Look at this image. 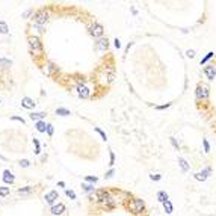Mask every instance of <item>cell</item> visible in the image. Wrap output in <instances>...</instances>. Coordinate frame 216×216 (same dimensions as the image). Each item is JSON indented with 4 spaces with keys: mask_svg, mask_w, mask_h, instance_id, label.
Segmentation results:
<instances>
[{
    "mask_svg": "<svg viewBox=\"0 0 216 216\" xmlns=\"http://www.w3.org/2000/svg\"><path fill=\"white\" fill-rule=\"evenodd\" d=\"M144 209H145V203L142 201V200H133L132 203H130V210L133 212V213H142L144 212Z\"/></svg>",
    "mask_w": 216,
    "mask_h": 216,
    "instance_id": "cell-1",
    "label": "cell"
},
{
    "mask_svg": "<svg viewBox=\"0 0 216 216\" xmlns=\"http://www.w3.org/2000/svg\"><path fill=\"white\" fill-rule=\"evenodd\" d=\"M35 21H36V24H39V26L46 24L47 21H48V14H47L44 9L38 11L36 12V15H35Z\"/></svg>",
    "mask_w": 216,
    "mask_h": 216,
    "instance_id": "cell-2",
    "label": "cell"
},
{
    "mask_svg": "<svg viewBox=\"0 0 216 216\" xmlns=\"http://www.w3.org/2000/svg\"><path fill=\"white\" fill-rule=\"evenodd\" d=\"M195 94H196V98H198V100H205V98L209 97V88H207L205 85H198Z\"/></svg>",
    "mask_w": 216,
    "mask_h": 216,
    "instance_id": "cell-3",
    "label": "cell"
},
{
    "mask_svg": "<svg viewBox=\"0 0 216 216\" xmlns=\"http://www.w3.org/2000/svg\"><path fill=\"white\" fill-rule=\"evenodd\" d=\"M29 46H30V48L34 52H41V48H43V44H41L38 36H30L29 38Z\"/></svg>",
    "mask_w": 216,
    "mask_h": 216,
    "instance_id": "cell-4",
    "label": "cell"
},
{
    "mask_svg": "<svg viewBox=\"0 0 216 216\" xmlns=\"http://www.w3.org/2000/svg\"><path fill=\"white\" fill-rule=\"evenodd\" d=\"M89 30H91V35L92 36H95V38H100V36L103 35V32H104V30H103V26L101 24H98V23L92 24Z\"/></svg>",
    "mask_w": 216,
    "mask_h": 216,
    "instance_id": "cell-5",
    "label": "cell"
},
{
    "mask_svg": "<svg viewBox=\"0 0 216 216\" xmlns=\"http://www.w3.org/2000/svg\"><path fill=\"white\" fill-rule=\"evenodd\" d=\"M97 200H98L100 203H110V201H112L110 195L106 192V191H97Z\"/></svg>",
    "mask_w": 216,
    "mask_h": 216,
    "instance_id": "cell-6",
    "label": "cell"
},
{
    "mask_svg": "<svg viewBox=\"0 0 216 216\" xmlns=\"http://www.w3.org/2000/svg\"><path fill=\"white\" fill-rule=\"evenodd\" d=\"M210 172H212L210 168H205V169L201 171V172H196V174H195V180H198V182H204V180H207V177H209Z\"/></svg>",
    "mask_w": 216,
    "mask_h": 216,
    "instance_id": "cell-7",
    "label": "cell"
},
{
    "mask_svg": "<svg viewBox=\"0 0 216 216\" xmlns=\"http://www.w3.org/2000/svg\"><path fill=\"white\" fill-rule=\"evenodd\" d=\"M204 74L207 76V79L209 80H215L216 77V70L213 65H209V67H205L204 68Z\"/></svg>",
    "mask_w": 216,
    "mask_h": 216,
    "instance_id": "cell-8",
    "label": "cell"
},
{
    "mask_svg": "<svg viewBox=\"0 0 216 216\" xmlns=\"http://www.w3.org/2000/svg\"><path fill=\"white\" fill-rule=\"evenodd\" d=\"M44 200H46L47 204H53V203H55V201L57 200V192H56V191H52V192L46 193Z\"/></svg>",
    "mask_w": 216,
    "mask_h": 216,
    "instance_id": "cell-9",
    "label": "cell"
},
{
    "mask_svg": "<svg viewBox=\"0 0 216 216\" xmlns=\"http://www.w3.org/2000/svg\"><path fill=\"white\" fill-rule=\"evenodd\" d=\"M77 91H79V95L82 98H88V97H89V89H88L85 85H79V86H77Z\"/></svg>",
    "mask_w": 216,
    "mask_h": 216,
    "instance_id": "cell-10",
    "label": "cell"
},
{
    "mask_svg": "<svg viewBox=\"0 0 216 216\" xmlns=\"http://www.w3.org/2000/svg\"><path fill=\"white\" fill-rule=\"evenodd\" d=\"M21 106L26 107V109H32V107H35V101L32 98H29V97H24L21 100Z\"/></svg>",
    "mask_w": 216,
    "mask_h": 216,
    "instance_id": "cell-11",
    "label": "cell"
},
{
    "mask_svg": "<svg viewBox=\"0 0 216 216\" xmlns=\"http://www.w3.org/2000/svg\"><path fill=\"white\" fill-rule=\"evenodd\" d=\"M3 182L5 183H9V184H12L14 183V175H12L11 171H3Z\"/></svg>",
    "mask_w": 216,
    "mask_h": 216,
    "instance_id": "cell-12",
    "label": "cell"
},
{
    "mask_svg": "<svg viewBox=\"0 0 216 216\" xmlns=\"http://www.w3.org/2000/svg\"><path fill=\"white\" fill-rule=\"evenodd\" d=\"M64 212H65V205L61 204V203L57 205H53V207H52V213H53V215H61V213H64Z\"/></svg>",
    "mask_w": 216,
    "mask_h": 216,
    "instance_id": "cell-13",
    "label": "cell"
},
{
    "mask_svg": "<svg viewBox=\"0 0 216 216\" xmlns=\"http://www.w3.org/2000/svg\"><path fill=\"white\" fill-rule=\"evenodd\" d=\"M43 118H46V114H44V112H32V114H30V119H32V121H36V123H38V121H41Z\"/></svg>",
    "mask_w": 216,
    "mask_h": 216,
    "instance_id": "cell-14",
    "label": "cell"
},
{
    "mask_svg": "<svg viewBox=\"0 0 216 216\" xmlns=\"http://www.w3.org/2000/svg\"><path fill=\"white\" fill-rule=\"evenodd\" d=\"M157 200H159L162 204H163L165 201H168V200H169V196H168V193L165 192V191H160V192L157 193Z\"/></svg>",
    "mask_w": 216,
    "mask_h": 216,
    "instance_id": "cell-15",
    "label": "cell"
},
{
    "mask_svg": "<svg viewBox=\"0 0 216 216\" xmlns=\"http://www.w3.org/2000/svg\"><path fill=\"white\" fill-rule=\"evenodd\" d=\"M97 48H98V50H106V48H107V39H100V41H98V43H97Z\"/></svg>",
    "mask_w": 216,
    "mask_h": 216,
    "instance_id": "cell-16",
    "label": "cell"
},
{
    "mask_svg": "<svg viewBox=\"0 0 216 216\" xmlns=\"http://www.w3.org/2000/svg\"><path fill=\"white\" fill-rule=\"evenodd\" d=\"M36 130H38V132H41V133H43V132H46V130H47V124L44 123V121H38V123H36Z\"/></svg>",
    "mask_w": 216,
    "mask_h": 216,
    "instance_id": "cell-17",
    "label": "cell"
},
{
    "mask_svg": "<svg viewBox=\"0 0 216 216\" xmlns=\"http://www.w3.org/2000/svg\"><path fill=\"white\" fill-rule=\"evenodd\" d=\"M178 165L182 166V169L184 171V172H186V171L189 169V165H187V162H186V160L183 159V157H178Z\"/></svg>",
    "mask_w": 216,
    "mask_h": 216,
    "instance_id": "cell-18",
    "label": "cell"
},
{
    "mask_svg": "<svg viewBox=\"0 0 216 216\" xmlns=\"http://www.w3.org/2000/svg\"><path fill=\"white\" fill-rule=\"evenodd\" d=\"M56 114L61 115V116H68V115H71L68 109H64V107H59V109H56Z\"/></svg>",
    "mask_w": 216,
    "mask_h": 216,
    "instance_id": "cell-19",
    "label": "cell"
},
{
    "mask_svg": "<svg viewBox=\"0 0 216 216\" xmlns=\"http://www.w3.org/2000/svg\"><path fill=\"white\" fill-rule=\"evenodd\" d=\"M163 207H165V212H166L168 215H171V213H172V204H171V201H169V200L163 203Z\"/></svg>",
    "mask_w": 216,
    "mask_h": 216,
    "instance_id": "cell-20",
    "label": "cell"
},
{
    "mask_svg": "<svg viewBox=\"0 0 216 216\" xmlns=\"http://www.w3.org/2000/svg\"><path fill=\"white\" fill-rule=\"evenodd\" d=\"M0 32L2 34H8L9 32V27H8V24L5 21H0Z\"/></svg>",
    "mask_w": 216,
    "mask_h": 216,
    "instance_id": "cell-21",
    "label": "cell"
},
{
    "mask_svg": "<svg viewBox=\"0 0 216 216\" xmlns=\"http://www.w3.org/2000/svg\"><path fill=\"white\" fill-rule=\"evenodd\" d=\"M213 56H215V53H213V52H209V53H207V55H205V56L201 59V65H203V64H205L209 59H212Z\"/></svg>",
    "mask_w": 216,
    "mask_h": 216,
    "instance_id": "cell-22",
    "label": "cell"
},
{
    "mask_svg": "<svg viewBox=\"0 0 216 216\" xmlns=\"http://www.w3.org/2000/svg\"><path fill=\"white\" fill-rule=\"evenodd\" d=\"M34 145H35V153L39 154V153H41V145H39L38 139H35V137H34Z\"/></svg>",
    "mask_w": 216,
    "mask_h": 216,
    "instance_id": "cell-23",
    "label": "cell"
},
{
    "mask_svg": "<svg viewBox=\"0 0 216 216\" xmlns=\"http://www.w3.org/2000/svg\"><path fill=\"white\" fill-rule=\"evenodd\" d=\"M53 70H55V65L50 62V64L47 65V68H44V73H46V74H52V71H53Z\"/></svg>",
    "mask_w": 216,
    "mask_h": 216,
    "instance_id": "cell-24",
    "label": "cell"
},
{
    "mask_svg": "<svg viewBox=\"0 0 216 216\" xmlns=\"http://www.w3.org/2000/svg\"><path fill=\"white\" fill-rule=\"evenodd\" d=\"M9 195V187H0V196H8Z\"/></svg>",
    "mask_w": 216,
    "mask_h": 216,
    "instance_id": "cell-25",
    "label": "cell"
},
{
    "mask_svg": "<svg viewBox=\"0 0 216 216\" xmlns=\"http://www.w3.org/2000/svg\"><path fill=\"white\" fill-rule=\"evenodd\" d=\"M32 192V187H21V189H18V193H30Z\"/></svg>",
    "mask_w": 216,
    "mask_h": 216,
    "instance_id": "cell-26",
    "label": "cell"
},
{
    "mask_svg": "<svg viewBox=\"0 0 216 216\" xmlns=\"http://www.w3.org/2000/svg\"><path fill=\"white\" fill-rule=\"evenodd\" d=\"M94 130H95V132H97V133H98V135H100V136H101L103 139H104V141H106V139H107V137H106V133H104V132H103L101 128H98V127H95V128H94Z\"/></svg>",
    "mask_w": 216,
    "mask_h": 216,
    "instance_id": "cell-27",
    "label": "cell"
},
{
    "mask_svg": "<svg viewBox=\"0 0 216 216\" xmlns=\"http://www.w3.org/2000/svg\"><path fill=\"white\" fill-rule=\"evenodd\" d=\"M82 187H83L86 192H91V191H94V186H92V184H83Z\"/></svg>",
    "mask_w": 216,
    "mask_h": 216,
    "instance_id": "cell-28",
    "label": "cell"
},
{
    "mask_svg": "<svg viewBox=\"0 0 216 216\" xmlns=\"http://www.w3.org/2000/svg\"><path fill=\"white\" fill-rule=\"evenodd\" d=\"M150 178L157 182V180H160V178H162V175H160V174H151V175H150Z\"/></svg>",
    "mask_w": 216,
    "mask_h": 216,
    "instance_id": "cell-29",
    "label": "cell"
},
{
    "mask_svg": "<svg viewBox=\"0 0 216 216\" xmlns=\"http://www.w3.org/2000/svg\"><path fill=\"white\" fill-rule=\"evenodd\" d=\"M203 144H204V150H205V153H209V151H210V145H209L207 139H203Z\"/></svg>",
    "mask_w": 216,
    "mask_h": 216,
    "instance_id": "cell-30",
    "label": "cell"
},
{
    "mask_svg": "<svg viewBox=\"0 0 216 216\" xmlns=\"http://www.w3.org/2000/svg\"><path fill=\"white\" fill-rule=\"evenodd\" d=\"M20 165H21L23 168H27V166L30 165V162H29V160H26V159H23L21 162H20Z\"/></svg>",
    "mask_w": 216,
    "mask_h": 216,
    "instance_id": "cell-31",
    "label": "cell"
},
{
    "mask_svg": "<svg viewBox=\"0 0 216 216\" xmlns=\"http://www.w3.org/2000/svg\"><path fill=\"white\" fill-rule=\"evenodd\" d=\"M85 180H86V182H91V183H97V182H98V178H97V177H91V175H89V177H86Z\"/></svg>",
    "mask_w": 216,
    "mask_h": 216,
    "instance_id": "cell-32",
    "label": "cell"
},
{
    "mask_svg": "<svg viewBox=\"0 0 216 216\" xmlns=\"http://www.w3.org/2000/svg\"><path fill=\"white\" fill-rule=\"evenodd\" d=\"M47 133H48V136L53 135V125L52 124H47Z\"/></svg>",
    "mask_w": 216,
    "mask_h": 216,
    "instance_id": "cell-33",
    "label": "cell"
},
{
    "mask_svg": "<svg viewBox=\"0 0 216 216\" xmlns=\"http://www.w3.org/2000/svg\"><path fill=\"white\" fill-rule=\"evenodd\" d=\"M67 195H68L71 200H76V193L73 192V191H67Z\"/></svg>",
    "mask_w": 216,
    "mask_h": 216,
    "instance_id": "cell-34",
    "label": "cell"
},
{
    "mask_svg": "<svg viewBox=\"0 0 216 216\" xmlns=\"http://www.w3.org/2000/svg\"><path fill=\"white\" fill-rule=\"evenodd\" d=\"M186 56L187 57H195V52H193V50H187V52H186Z\"/></svg>",
    "mask_w": 216,
    "mask_h": 216,
    "instance_id": "cell-35",
    "label": "cell"
},
{
    "mask_svg": "<svg viewBox=\"0 0 216 216\" xmlns=\"http://www.w3.org/2000/svg\"><path fill=\"white\" fill-rule=\"evenodd\" d=\"M166 107H169V103H166V104H162V106H157L156 109H159V110H162V109H166Z\"/></svg>",
    "mask_w": 216,
    "mask_h": 216,
    "instance_id": "cell-36",
    "label": "cell"
},
{
    "mask_svg": "<svg viewBox=\"0 0 216 216\" xmlns=\"http://www.w3.org/2000/svg\"><path fill=\"white\" fill-rule=\"evenodd\" d=\"M12 119H14V121H21V124H24V119L21 116H12Z\"/></svg>",
    "mask_w": 216,
    "mask_h": 216,
    "instance_id": "cell-37",
    "label": "cell"
},
{
    "mask_svg": "<svg viewBox=\"0 0 216 216\" xmlns=\"http://www.w3.org/2000/svg\"><path fill=\"white\" fill-rule=\"evenodd\" d=\"M114 163H115V154L110 151V163L109 165H114Z\"/></svg>",
    "mask_w": 216,
    "mask_h": 216,
    "instance_id": "cell-38",
    "label": "cell"
},
{
    "mask_svg": "<svg viewBox=\"0 0 216 216\" xmlns=\"http://www.w3.org/2000/svg\"><path fill=\"white\" fill-rule=\"evenodd\" d=\"M112 175H114V169H110L109 172H107V174H106V175H104V177H106V178H110Z\"/></svg>",
    "mask_w": 216,
    "mask_h": 216,
    "instance_id": "cell-39",
    "label": "cell"
},
{
    "mask_svg": "<svg viewBox=\"0 0 216 216\" xmlns=\"http://www.w3.org/2000/svg\"><path fill=\"white\" fill-rule=\"evenodd\" d=\"M115 47H116V48H119V47H121V43H119V39H118V38L115 39Z\"/></svg>",
    "mask_w": 216,
    "mask_h": 216,
    "instance_id": "cell-40",
    "label": "cell"
},
{
    "mask_svg": "<svg viewBox=\"0 0 216 216\" xmlns=\"http://www.w3.org/2000/svg\"><path fill=\"white\" fill-rule=\"evenodd\" d=\"M171 142H172V145H174L175 148H178V145H177V142H175V139H174V137H171Z\"/></svg>",
    "mask_w": 216,
    "mask_h": 216,
    "instance_id": "cell-41",
    "label": "cell"
},
{
    "mask_svg": "<svg viewBox=\"0 0 216 216\" xmlns=\"http://www.w3.org/2000/svg\"><path fill=\"white\" fill-rule=\"evenodd\" d=\"M30 14H32V9H29V11H26V12H24V17H29Z\"/></svg>",
    "mask_w": 216,
    "mask_h": 216,
    "instance_id": "cell-42",
    "label": "cell"
},
{
    "mask_svg": "<svg viewBox=\"0 0 216 216\" xmlns=\"http://www.w3.org/2000/svg\"><path fill=\"white\" fill-rule=\"evenodd\" d=\"M141 216H147V215H141Z\"/></svg>",
    "mask_w": 216,
    "mask_h": 216,
    "instance_id": "cell-43",
    "label": "cell"
}]
</instances>
